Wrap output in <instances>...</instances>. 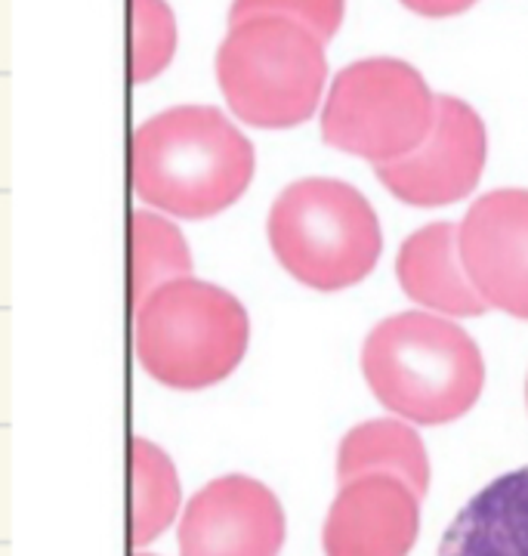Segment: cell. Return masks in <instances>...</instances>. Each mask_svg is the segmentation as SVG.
Returning a JSON list of instances; mask_svg holds the SVG:
<instances>
[{"label": "cell", "instance_id": "obj_1", "mask_svg": "<svg viewBox=\"0 0 528 556\" xmlns=\"http://www.w3.org/2000/svg\"><path fill=\"white\" fill-rule=\"evenodd\" d=\"M134 189L183 219H204L241 199L254 177V146L211 105H176L134 134Z\"/></svg>", "mask_w": 528, "mask_h": 556}, {"label": "cell", "instance_id": "obj_2", "mask_svg": "<svg viewBox=\"0 0 528 556\" xmlns=\"http://www.w3.org/2000/svg\"><path fill=\"white\" fill-rule=\"evenodd\" d=\"M362 371L384 408L427 427L467 415L486 383L476 340L430 313L384 318L365 340Z\"/></svg>", "mask_w": 528, "mask_h": 556}, {"label": "cell", "instance_id": "obj_3", "mask_svg": "<svg viewBox=\"0 0 528 556\" xmlns=\"http://www.w3.org/2000/svg\"><path fill=\"white\" fill-rule=\"evenodd\" d=\"M325 78V40L285 16L235 22L216 50L219 90L251 127L285 130L310 121Z\"/></svg>", "mask_w": 528, "mask_h": 556}, {"label": "cell", "instance_id": "obj_4", "mask_svg": "<svg viewBox=\"0 0 528 556\" xmlns=\"http://www.w3.org/2000/svg\"><path fill=\"white\" fill-rule=\"evenodd\" d=\"M248 338L244 306L192 276L158 288L134 321L139 365L174 390H201L229 378L244 358Z\"/></svg>", "mask_w": 528, "mask_h": 556}, {"label": "cell", "instance_id": "obj_5", "mask_svg": "<svg viewBox=\"0 0 528 556\" xmlns=\"http://www.w3.org/2000/svg\"><path fill=\"white\" fill-rule=\"evenodd\" d=\"M269 244L278 263L315 291H340L368 276L384 236L359 189L340 179L291 182L269 211Z\"/></svg>", "mask_w": 528, "mask_h": 556}, {"label": "cell", "instance_id": "obj_6", "mask_svg": "<svg viewBox=\"0 0 528 556\" xmlns=\"http://www.w3.org/2000/svg\"><path fill=\"white\" fill-rule=\"evenodd\" d=\"M436 115L439 97H432L417 68L402 60H362L334 78L322 112V137L377 167L424 146Z\"/></svg>", "mask_w": 528, "mask_h": 556}, {"label": "cell", "instance_id": "obj_7", "mask_svg": "<svg viewBox=\"0 0 528 556\" xmlns=\"http://www.w3.org/2000/svg\"><path fill=\"white\" fill-rule=\"evenodd\" d=\"M486 167V127L467 102L439 97L432 134L411 155L377 164L392 195L414 207H439L467 199Z\"/></svg>", "mask_w": 528, "mask_h": 556}, {"label": "cell", "instance_id": "obj_8", "mask_svg": "<svg viewBox=\"0 0 528 556\" xmlns=\"http://www.w3.org/2000/svg\"><path fill=\"white\" fill-rule=\"evenodd\" d=\"M285 510L260 479L219 477L198 492L179 519V556H278Z\"/></svg>", "mask_w": 528, "mask_h": 556}, {"label": "cell", "instance_id": "obj_9", "mask_svg": "<svg viewBox=\"0 0 528 556\" xmlns=\"http://www.w3.org/2000/svg\"><path fill=\"white\" fill-rule=\"evenodd\" d=\"M461 260L489 306L528 321V189H498L469 207Z\"/></svg>", "mask_w": 528, "mask_h": 556}, {"label": "cell", "instance_id": "obj_10", "mask_svg": "<svg viewBox=\"0 0 528 556\" xmlns=\"http://www.w3.org/2000/svg\"><path fill=\"white\" fill-rule=\"evenodd\" d=\"M420 532V495L405 479L368 473L340 485L322 547L325 556H408Z\"/></svg>", "mask_w": 528, "mask_h": 556}, {"label": "cell", "instance_id": "obj_11", "mask_svg": "<svg viewBox=\"0 0 528 556\" xmlns=\"http://www.w3.org/2000/svg\"><path fill=\"white\" fill-rule=\"evenodd\" d=\"M395 276L414 303L442 316H482L489 303L473 288L461 260V226L430 223L399 251Z\"/></svg>", "mask_w": 528, "mask_h": 556}, {"label": "cell", "instance_id": "obj_12", "mask_svg": "<svg viewBox=\"0 0 528 556\" xmlns=\"http://www.w3.org/2000/svg\"><path fill=\"white\" fill-rule=\"evenodd\" d=\"M439 556H528V467L469 497L442 538Z\"/></svg>", "mask_w": 528, "mask_h": 556}, {"label": "cell", "instance_id": "obj_13", "mask_svg": "<svg viewBox=\"0 0 528 556\" xmlns=\"http://www.w3.org/2000/svg\"><path fill=\"white\" fill-rule=\"evenodd\" d=\"M390 473L408 482L417 495L430 489V457L417 430L402 420H368L350 430L337 452V482Z\"/></svg>", "mask_w": 528, "mask_h": 556}, {"label": "cell", "instance_id": "obj_14", "mask_svg": "<svg viewBox=\"0 0 528 556\" xmlns=\"http://www.w3.org/2000/svg\"><path fill=\"white\" fill-rule=\"evenodd\" d=\"M179 510V479L171 457L149 439L130 442V538L137 547L155 541Z\"/></svg>", "mask_w": 528, "mask_h": 556}, {"label": "cell", "instance_id": "obj_15", "mask_svg": "<svg viewBox=\"0 0 528 556\" xmlns=\"http://www.w3.org/2000/svg\"><path fill=\"white\" fill-rule=\"evenodd\" d=\"M134 241V309H139L158 288L171 285L176 278L192 276V254L183 232L164 217L137 211L130 226Z\"/></svg>", "mask_w": 528, "mask_h": 556}, {"label": "cell", "instance_id": "obj_16", "mask_svg": "<svg viewBox=\"0 0 528 556\" xmlns=\"http://www.w3.org/2000/svg\"><path fill=\"white\" fill-rule=\"evenodd\" d=\"M176 53V20L164 0H130V75L158 78Z\"/></svg>", "mask_w": 528, "mask_h": 556}, {"label": "cell", "instance_id": "obj_17", "mask_svg": "<svg viewBox=\"0 0 528 556\" xmlns=\"http://www.w3.org/2000/svg\"><path fill=\"white\" fill-rule=\"evenodd\" d=\"M347 0H232L229 25L251 16H285L300 22L322 40H331L343 22Z\"/></svg>", "mask_w": 528, "mask_h": 556}, {"label": "cell", "instance_id": "obj_18", "mask_svg": "<svg viewBox=\"0 0 528 556\" xmlns=\"http://www.w3.org/2000/svg\"><path fill=\"white\" fill-rule=\"evenodd\" d=\"M411 13H420V16H430V20H442V16H457L469 10L473 3L479 0H402Z\"/></svg>", "mask_w": 528, "mask_h": 556}, {"label": "cell", "instance_id": "obj_19", "mask_svg": "<svg viewBox=\"0 0 528 556\" xmlns=\"http://www.w3.org/2000/svg\"><path fill=\"white\" fill-rule=\"evenodd\" d=\"M137 556H152V554H137Z\"/></svg>", "mask_w": 528, "mask_h": 556}, {"label": "cell", "instance_id": "obj_20", "mask_svg": "<svg viewBox=\"0 0 528 556\" xmlns=\"http://www.w3.org/2000/svg\"><path fill=\"white\" fill-rule=\"evenodd\" d=\"M526 399H528V383H526Z\"/></svg>", "mask_w": 528, "mask_h": 556}]
</instances>
